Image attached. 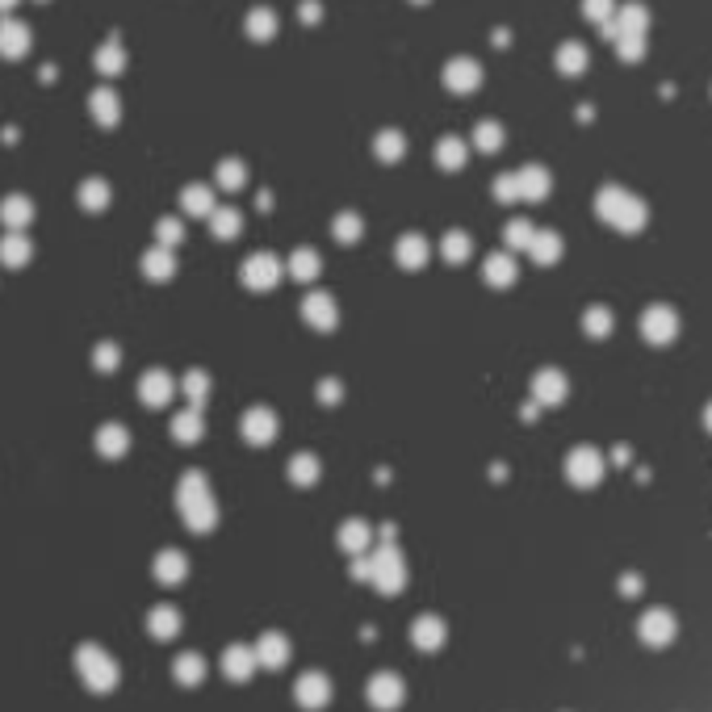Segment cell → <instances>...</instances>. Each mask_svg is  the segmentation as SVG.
<instances>
[{
    "mask_svg": "<svg viewBox=\"0 0 712 712\" xmlns=\"http://www.w3.org/2000/svg\"><path fill=\"white\" fill-rule=\"evenodd\" d=\"M71 662H76V675L84 679V687L96 691V696H110V691H118V683H122V666H118V658H113L105 645H96V642L76 645Z\"/></svg>",
    "mask_w": 712,
    "mask_h": 712,
    "instance_id": "6da1fadb",
    "label": "cell"
},
{
    "mask_svg": "<svg viewBox=\"0 0 712 712\" xmlns=\"http://www.w3.org/2000/svg\"><path fill=\"white\" fill-rule=\"evenodd\" d=\"M595 210H600V219H608L617 231H625V235L642 231L645 219H650V210H645L642 197H633V193L617 189V185H608V189L595 197Z\"/></svg>",
    "mask_w": 712,
    "mask_h": 712,
    "instance_id": "7a4b0ae2",
    "label": "cell"
},
{
    "mask_svg": "<svg viewBox=\"0 0 712 712\" xmlns=\"http://www.w3.org/2000/svg\"><path fill=\"white\" fill-rule=\"evenodd\" d=\"M365 700H369L377 712H390L407 700V683H402L394 671H377V675H369V683H365Z\"/></svg>",
    "mask_w": 712,
    "mask_h": 712,
    "instance_id": "3957f363",
    "label": "cell"
},
{
    "mask_svg": "<svg viewBox=\"0 0 712 712\" xmlns=\"http://www.w3.org/2000/svg\"><path fill=\"white\" fill-rule=\"evenodd\" d=\"M294 700H298V708L306 712H319L331 704V679L323 671H306L294 679Z\"/></svg>",
    "mask_w": 712,
    "mask_h": 712,
    "instance_id": "277c9868",
    "label": "cell"
},
{
    "mask_svg": "<svg viewBox=\"0 0 712 712\" xmlns=\"http://www.w3.org/2000/svg\"><path fill=\"white\" fill-rule=\"evenodd\" d=\"M642 335L650 344H675V335H679V315H675L671 306H650L642 315Z\"/></svg>",
    "mask_w": 712,
    "mask_h": 712,
    "instance_id": "5b68a950",
    "label": "cell"
},
{
    "mask_svg": "<svg viewBox=\"0 0 712 712\" xmlns=\"http://www.w3.org/2000/svg\"><path fill=\"white\" fill-rule=\"evenodd\" d=\"M256 650L252 645H227L222 650V675L231 679V683H247L252 675H256Z\"/></svg>",
    "mask_w": 712,
    "mask_h": 712,
    "instance_id": "8992f818",
    "label": "cell"
},
{
    "mask_svg": "<svg viewBox=\"0 0 712 712\" xmlns=\"http://www.w3.org/2000/svg\"><path fill=\"white\" fill-rule=\"evenodd\" d=\"M252 650H256V662H261V666H269V671H281V666H289V654H294V645H289L286 633H264V637L252 645Z\"/></svg>",
    "mask_w": 712,
    "mask_h": 712,
    "instance_id": "52a82bcc",
    "label": "cell"
},
{
    "mask_svg": "<svg viewBox=\"0 0 712 712\" xmlns=\"http://www.w3.org/2000/svg\"><path fill=\"white\" fill-rule=\"evenodd\" d=\"M172 679H177L180 687H197V683H206V658L202 654H180L172 658Z\"/></svg>",
    "mask_w": 712,
    "mask_h": 712,
    "instance_id": "ba28073f",
    "label": "cell"
},
{
    "mask_svg": "<svg viewBox=\"0 0 712 712\" xmlns=\"http://www.w3.org/2000/svg\"><path fill=\"white\" fill-rule=\"evenodd\" d=\"M411 642L419 645L424 654L440 650V645H444V620H436V617H419V620H415V629H411Z\"/></svg>",
    "mask_w": 712,
    "mask_h": 712,
    "instance_id": "9c48e42d",
    "label": "cell"
},
{
    "mask_svg": "<svg viewBox=\"0 0 712 712\" xmlns=\"http://www.w3.org/2000/svg\"><path fill=\"white\" fill-rule=\"evenodd\" d=\"M147 625H151V637H160V642H172V637L180 633V612L164 603V608H155V612L147 617Z\"/></svg>",
    "mask_w": 712,
    "mask_h": 712,
    "instance_id": "30bf717a",
    "label": "cell"
},
{
    "mask_svg": "<svg viewBox=\"0 0 712 712\" xmlns=\"http://www.w3.org/2000/svg\"><path fill=\"white\" fill-rule=\"evenodd\" d=\"M645 29H650V13H645L642 4H625L617 17V38L620 34H642L645 38Z\"/></svg>",
    "mask_w": 712,
    "mask_h": 712,
    "instance_id": "8fae6325",
    "label": "cell"
},
{
    "mask_svg": "<svg viewBox=\"0 0 712 712\" xmlns=\"http://www.w3.org/2000/svg\"><path fill=\"white\" fill-rule=\"evenodd\" d=\"M570 474H575L578 482H595V478H600V457H595V452H575Z\"/></svg>",
    "mask_w": 712,
    "mask_h": 712,
    "instance_id": "7c38bea8",
    "label": "cell"
},
{
    "mask_svg": "<svg viewBox=\"0 0 712 712\" xmlns=\"http://www.w3.org/2000/svg\"><path fill=\"white\" fill-rule=\"evenodd\" d=\"M617 51H620V59L637 63V59H645V38H642V34H620V38H617Z\"/></svg>",
    "mask_w": 712,
    "mask_h": 712,
    "instance_id": "4fadbf2b",
    "label": "cell"
},
{
    "mask_svg": "<svg viewBox=\"0 0 712 712\" xmlns=\"http://www.w3.org/2000/svg\"><path fill=\"white\" fill-rule=\"evenodd\" d=\"M583 327L595 335V340H603L608 331H612V315L603 310V306H595V310H587V319H583Z\"/></svg>",
    "mask_w": 712,
    "mask_h": 712,
    "instance_id": "5bb4252c",
    "label": "cell"
},
{
    "mask_svg": "<svg viewBox=\"0 0 712 712\" xmlns=\"http://www.w3.org/2000/svg\"><path fill=\"white\" fill-rule=\"evenodd\" d=\"M160 578H164V583H180V578H185V558H180V553H164Z\"/></svg>",
    "mask_w": 712,
    "mask_h": 712,
    "instance_id": "9a60e30c",
    "label": "cell"
},
{
    "mask_svg": "<svg viewBox=\"0 0 712 712\" xmlns=\"http://www.w3.org/2000/svg\"><path fill=\"white\" fill-rule=\"evenodd\" d=\"M583 63H587L583 46H566V51H562V68L570 71V76H578V71H583Z\"/></svg>",
    "mask_w": 712,
    "mask_h": 712,
    "instance_id": "2e32d148",
    "label": "cell"
},
{
    "mask_svg": "<svg viewBox=\"0 0 712 712\" xmlns=\"http://www.w3.org/2000/svg\"><path fill=\"white\" fill-rule=\"evenodd\" d=\"M558 252H562V244H558L553 235H541V244H536V256H541V261H553Z\"/></svg>",
    "mask_w": 712,
    "mask_h": 712,
    "instance_id": "e0dca14e",
    "label": "cell"
},
{
    "mask_svg": "<svg viewBox=\"0 0 712 712\" xmlns=\"http://www.w3.org/2000/svg\"><path fill=\"white\" fill-rule=\"evenodd\" d=\"M612 13V0H587V17H595V21H603V17Z\"/></svg>",
    "mask_w": 712,
    "mask_h": 712,
    "instance_id": "ac0fdd59",
    "label": "cell"
},
{
    "mask_svg": "<svg viewBox=\"0 0 712 712\" xmlns=\"http://www.w3.org/2000/svg\"><path fill=\"white\" fill-rule=\"evenodd\" d=\"M704 419H708V432H712V402H708V415H704Z\"/></svg>",
    "mask_w": 712,
    "mask_h": 712,
    "instance_id": "d6986e66",
    "label": "cell"
}]
</instances>
